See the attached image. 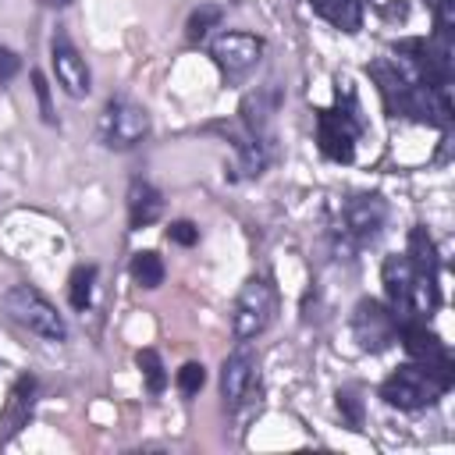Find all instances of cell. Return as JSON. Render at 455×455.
<instances>
[{
    "label": "cell",
    "mask_w": 455,
    "mask_h": 455,
    "mask_svg": "<svg viewBox=\"0 0 455 455\" xmlns=\"http://www.w3.org/2000/svg\"><path fill=\"white\" fill-rule=\"evenodd\" d=\"M50 68H53V75H57V85H60L68 96H75V100L89 96V89H92L89 64H85V57L78 53V46L68 39L64 28H57L53 39H50Z\"/></svg>",
    "instance_id": "8fae6325"
},
{
    "label": "cell",
    "mask_w": 455,
    "mask_h": 455,
    "mask_svg": "<svg viewBox=\"0 0 455 455\" xmlns=\"http://www.w3.org/2000/svg\"><path fill=\"white\" fill-rule=\"evenodd\" d=\"M149 135V110L132 96H110L100 114V139L107 149H135Z\"/></svg>",
    "instance_id": "8992f818"
},
{
    "label": "cell",
    "mask_w": 455,
    "mask_h": 455,
    "mask_svg": "<svg viewBox=\"0 0 455 455\" xmlns=\"http://www.w3.org/2000/svg\"><path fill=\"white\" fill-rule=\"evenodd\" d=\"M363 135V117L355 107V96L348 82L338 89V103L316 110V146L327 160L334 164H352L355 160V142Z\"/></svg>",
    "instance_id": "6da1fadb"
},
{
    "label": "cell",
    "mask_w": 455,
    "mask_h": 455,
    "mask_svg": "<svg viewBox=\"0 0 455 455\" xmlns=\"http://www.w3.org/2000/svg\"><path fill=\"white\" fill-rule=\"evenodd\" d=\"M135 366H139V373H142L149 395H160V391L167 387V370H164V359H160L156 348H139V352H135Z\"/></svg>",
    "instance_id": "d6986e66"
},
{
    "label": "cell",
    "mask_w": 455,
    "mask_h": 455,
    "mask_svg": "<svg viewBox=\"0 0 455 455\" xmlns=\"http://www.w3.org/2000/svg\"><path fill=\"white\" fill-rule=\"evenodd\" d=\"M71 0H39V7H68Z\"/></svg>",
    "instance_id": "4316f807"
},
{
    "label": "cell",
    "mask_w": 455,
    "mask_h": 455,
    "mask_svg": "<svg viewBox=\"0 0 455 455\" xmlns=\"http://www.w3.org/2000/svg\"><path fill=\"white\" fill-rule=\"evenodd\" d=\"M384 224H387V203H384V196H377V192H359V196H352V199L345 203L338 235H341L352 249H359V245L377 242L380 231H384Z\"/></svg>",
    "instance_id": "ba28073f"
},
{
    "label": "cell",
    "mask_w": 455,
    "mask_h": 455,
    "mask_svg": "<svg viewBox=\"0 0 455 455\" xmlns=\"http://www.w3.org/2000/svg\"><path fill=\"white\" fill-rule=\"evenodd\" d=\"M256 380H259V359H256V352H252L249 341H238V348L220 366V398H224V409L228 412L242 409L249 402Z\"/></svg>",
    "instance_id": "30bf717a"
},
{
    "label": "cell",
    "mask_w": 455,
    "mask_h": 455,
    "mask_svg": "<svg viewBox=\"0 0 455 455\" xmlns=\"http://www.w3.org/2000/svg\"><path fill=\"white\" fill-rule=\"evenodd\" d=\"M4 313L18 327H25L28 334H36L43 341H53V345L68 341V320H64V313L36 284H14V288H7L4 291Z\"/></svg>",
    "instance_id": "7a4b0ae2"
},
{
    "label": "cell",
    "mask_w": 455,
    "mask_h": 455,
    "mask_svg": "<svg viewBox=\"0 0 455 455\" xmlns=\"http://www.w3.org/2000/svg\"><path fill=\"white\" fill-rule=\"evenodd\" d=\"M352 334L363 352H387L398 341V320L384 302L359 299L352 309Z\"/></svg>",
    "instance_id": "9c48e42d"
},
{
    "label": "cell",
    "mask_w": 455,
    "mask_h": 455,
    "mask_svg": "<svg viewBox=\"0 0 455 455\" xmlns=\"http://www.w3.org/2000/svg\"><path fill=\"white\" fill-rule=\"evenodd\" d=\"M160 213H164L160 192H156L149 181L135 178V181L128 185V228H132V231H142V228L156 224Z\"/></svg>",
    "instance_id": "9a60e30c"
},
{
    "label": "cell",
    "mask_w": 455,
    "mask_h": 455,
    "mask_svg": "<svg viewBox=\"0 0 455 455\" xmlns=\"http://www.w3.org/2000/svg\"><path fill=\"white\" fill-rule=\"evenodd\" d=\"M309 7L334 28L355 36L363 28V0H309Z\"/></svg>",
    "instance_id": "2e32d148"
},
{
    "label": "cell",
    "mask_w": 455,
    "mask_h": 455,
    "mask_svg": "<svg viewBox=\"0 0 455 455\" xmlns=\"http://www.w3.org/2000/svg\"><path fill=\"white\" fill-rule=\"evenodd\" d=\"M220 18H224V11H220L217 4L196 7V11L188 14V21H185V39H188V43H203V39L210 36V28L220 25Z\"/></svg>",
    "instance_id": "ffe728a7"
},
{
    "label": "cell",
    "mask_w": 455,
    "mask_h": 455,
    "mask_svg": "<svg viewBox=\"0 0 455 455\" xmlns=\"http://www.w3.org/2000/svg\"><path fill=\"white\" fill-rule=\"evenodd\" d=\"M32 92H36V100H39V117L46 121V124H57V114H53V103H50V82H46V75L39 71V68H32Z\"/></svg>",
    "instance_id": "cb8c5ba5"
},
{
    "label": "cell",
    "mask_w": 455,
    "mask_h": 455,
    "mask_svg": "<svg viewBox=\"0 0 455 455\" xmlns=\"http://www.w3.org/2000/svg\"><path fill=\"white\" fill-rule=\"evenodd\" d=\"M18 68H21L18 53H14V50H7V46H0V82L14 78V75H18Z\"/></svg>",
    "instance_id": "484cf974"
},
{
    "label": "cell",
    "mask_w": 455,
    "mask_h": 455,
    "mask_svg": "<svg viewBox=\"0 0 455 455\" xmlns=\"http://www.w3.org/2000/svg\"><path fill=\"white\" fill-rule=\"evenodd\" d=\"M334 398H338L341 419H345L352 430H359V427H363V398H359V391H355V387H341Z\"/></svg>",
    "instance_id": "7402d4cb"
},
{
    "label": "cell",
    "mask_w": 455,
    "mask_h": 455,
    "mask_svg": "<svg viewBox=\"0 0 455 455\" xmlns=\"http://www.w3.org/2000/svg\"><path fill=\"white\" fill-rule=\"evenodd\" d=\"M167 238H171L174 245H196V242H199V228H196L192 220H171Z\"/></svg>",
    "instance_id": "d4e9b609"
},
{
    "label": "cell",
    "mask_w": 455,
    "mask_h": 455,
    "mask_svg": "<svg viewBox=\"0 0 455 455\" xmlns=\"http://www.w3.org/2000/svg\"><path fill=\"white\" fill-rule=\"evenodd\" d=\"M277 313V288L270 284V277L256 274L242 284V291L235 295V309H231V331L238 341H252L259 338Z\"/></svg>",
    "instance_id": "5b68a950"
},
{
    "label": "cell",
    "mask_w": 455,
    "mask_h": 455,
    "mask_svg": "<svg viewBox=\"0 0 455 455\" xmlns=\"http://www.w3.org/2000/svg\"><path fill=\"white\" fill-rule=\"evenodd\" d=\"M174 384H178V391H181L185 398L199 395V391H203V384H206V366H203V363H196V359L181 363V370L174 373Z\"/></svg>",
    "instance_id": "44dd1931"
},
{
    "label": "cell",
    "mask_w": 455,
    "mask_h": 455,
    "mask_svg": "<svg viewBox=\"0 0 455 455\" xmlns=\"http://www.w3.org/2000/svg\"><path fill=\"white\" fill-rule=\"evenodd\" d=\"M380 284H384V295H387V309L395 313L398 323L409 320V316H416V281H412V267H409V256L405 252L384 256Z\"/></svg>",
    "instance_id": "4fadbf2b"
},
{
    "label": "cell",
    "mask_w": 455,
    "mask_h": 455,
    "mask_svg": "<svg viewBox=\"0 0 455 455\" xmlns=\"http://www.w3.org/2000/svg\"><path fill=\"white\" fill-rule=\"evenodd\" d=\"M398 341L405 345L409 359L419 363V366H427L430 373H437V377L444 380V387L455 384V363H451V352H448V345L427 327L423 316H409V320H402V323H398Z\"/></svg>",
    "instance_id": "52a82bcc"
},
{
    "label": "cell",
    "mask_w": 455,
    "mask_h": 455,
    "mask_svg": "<svg viewBox=\"0 0 455 455\" xmlns=\"http://www.w3.org/2000/svg\"><path fill=\"white\" fill-rule=\"evenodd\" d=\"M405 256H409L412 281H416V316L427 320L441 306V256H437V245L423 224H416L409 231Z\"/></svg>",
    "instance_id": "277c9868"
},
{
    "label": "cell",
    "mask_w": 455,
    "mask_h": 455,
    "mask_svg": "<svg viewBox=\"0 0 455 455\" xmlns=\"http://www.w3.org/2000/svg\"><path fill=\"white\" fill-rule=\"evenodd\" d=\"M263 46H267V43H263L259 36H252V32H220V36L210 43V57H213V64H217L228 78H238V75H245L249 68L259 64Z\"/></svg>",
    "instance_id": "7c38bea8"
},
{
    "label": "cell",
    "mask_w": 455,
    "mask_h": 455,
    "mask_svg": "<svg viewBox=\"0 0 455 455\" xmlns=\"http://www.w3.org/2000/svg\"><path fill=\"white\" fill-rule=\"evenodd\" d=\"M36 391H39V384L32 373H21L14 380V387L0 409V444H7L14 434H21V427H28L32 409H36Z\"/></svg>",
    "instance_id": "5bb4252c"
},
{
    "label": "cell",
    "mask_w": 455,
    "mask_h": 455,
    "mask_svg": "<svg viewBox=\"0 0 455 455\" xmlns=\"http://www.w3.org/2000/svg\"><path fill=\"white\" fill-rule=\"evenodd\" d=\"M128 270H132V281H135L139 288H146V291H153V288L164 284V259H160L153 249H139V252L132 256Z\"/></svg>",
    "instance_id": "ac0fdd59"
},
{
    "label": "cell",
    "mask_w": 455,
    "mask_h": 455,
    "mask_svg": "<svg viewBox=\"0 0 455 455\" xmlns=\"http://www.w3.org/2000/svg\"><path fill=\"white\" fill-rule=\"evenodd\" d=\"M96 277H100V267L96 263H78L68 277V299H71V309L85 313L92 306V288H96Z\"/></svg>",
    "instance_id": "e0dca14e"
},
{
    "label": "cell",
    "mask_w": 455,
    "mask_h": 455,
    "mask_svg": "<svg viewBox=\"0 0 455 455\" xmlns=\"http://www.w3.org/2000/svg\"><path fill=\"white\" fill-rule=\"evenodd\" d=\"M444 391H448L444 380H441L437 373H430L427 366H419V363L398 366V370L387 373L384 384H380V398H384L391 409H402V412L430 409Z\"/></svg>",
    "instance_id": "3957f363"
},
{
    "label": "cell",
    "mask_w": 455,
    "mask_h": 455,
    "mask_svg": "<svg viewBox=\"0 0 455 455\" xmlns=\"http://www.w3.org/2000/svg\"><path fill=\"white\" fill-rule=\"evenodd\" d=\"M434 36L455 43V0H434Z\"/></svg>",
    "instance_id": "603a6c76"
}]
</instances>
